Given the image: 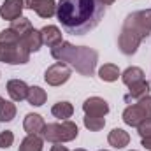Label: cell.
Segmentation results:
<instances>
[{
	"label": "cell",
	"instance_id": "3",
	"mask_svg": "<svg viewBox=\"0 0 151 151\" xmlns=\"http://www.w3.org/2000/svg\"><path fill=\"white\" fill-rule=\"evenodd\" d=\"M51 56L56 62H63L70 65L81 76H93L99 62V53L86 46H74L70 42H62L51 47Z\"/></svg>",
	"mask_w": 151,
	"mask_h": 151
},
{
	"label": "cell",
	"instance_id": "27",
	"mask_svg": "<svg viewBox=\"0 0 151 151\" xmlns=\"http://www.w3.org/2000/svg\"><path fill=\"white\" fill-rule=\"evenodd\" d=\"M142 148H146L148 151H151V137H146V139H142Z\"/></svg>",
	"mask_w": 151,
	"mask_h": 151
},
{
	"label": "cell",
	"instance_id": "26",
	"mask_svg": "<svg viewBox=\"0 0 151 151\" xmlns=\"http://www.w3.org/2000/svg\"><path fill=\"white\" fill-rule=\"evenodd\" d=\"M137 132H139V135H141L142 139L151 137V118H146V119L137 127Z\"/></svg>",
	"mask_w": 151,
	"mask_h": 151
},
{
	"label": "cell",
	"instance_id": "21",
	"mask_svg": "<svg viewBox=\"0 0 151 151\" xmlns=\"http://www.w3.org/2000/svg\"><path fill=\"white\" fill-rule=\"evenodd\" d=\"M119 76H121V72H119L118 65H114V63H106L99 69V77L106 83H114Z\"/></svg>",
	"mask_w": 151,
	"mask_h": 151
},
{
	"label": "cell",
	"instance_id": "30",
	"mask_svg": "<svg viewBox=\"0 0 151 151\" xmlns=\"http://www.w3.org/2000/svg\"><path fill=\"white\" fill-rule=\"evenodd\" d=\"M74 151H86V150H83V148H77V150H74Z\"/></svg>",
	"mask_w": 151,
	"mask_h": 151
},
{
	"label": "cell",
	"instance_id": "22",
	"mask_svg": "<svg viewBox=\"0 0 151 151\" xmlns=\"http://www.w3.org/2000/svg\"><path fill=\"white\" fill-rule=\"evenodd\" d=\"M16 118V106L11 100H2L0 102V121L9 123Z\"/></svg>",
	"mask_w": 151,
	"mask_h": 151
},
{
	"label": "cell",
	"instance_id": "23",
	"mask_svg": "<svg viewBox=\"0 0 151 151\" xmlns=\"http://www.w3.org/2000/svg\"><path fill=\"white\" fill-rule=\"evenodd\" d=\"M9 28H12L19 37H23L25 34H28L34 27H32V21L28 19V18H18V19H14V21H11V27Z\"/></svg>",
	"mask_w": 151,
	"mask_h": 151
},
{
	"label": "cell",
	"instance_id": "15",
	"mask_svg": "<svg viewBox=\"0 0 151 151\" xmlns=\"http://www.w3.org/2000/svg\"><path fill=\"white\" fill-rule=\"evenodd\" d=\"M107 142H109L113 148H116V150H121V148L128 146L130 135H128V132H125L123 128H113V130L109 132V135H107Z\"/></svg>",
	"mask_w": 151,
	"mask_h": 151
},
{
	"label": "cell",
	"instance_id": "12",
	"mask_svg": "<svg viewBox=\"0 0 151 151\" xmlns=\"http://www.w3.org/2000/svg\"><path fill=\"white\" fill-rule=\"evenodd\" d=\"M28 84L21 79H11L7 83V93L9 97L14 100V102H21V100H27V95H28Z\"/></svg>",
	"mask_w": 151,
	"mask_h": 151
},
{
	"label": "cell",
	"instance_id": "31",
	"mask_svg": "<svg viewBox=\"0 0 151 151\" xmlns=\"http://www.w3.org/2000/svg\"><path fill=\"white\" fill-rule=\"evenodd\" d=\"M2 100H4V99H2V97H0V102H2Z\"/></svg>",
	"mask_w": 151,
	"mask_h": 151
},
{
	"label": "cell",
	"instance_id": "14",
	"mask_svg": "<svg viewBox=\"0 0 151 151\" xmlns=\"http://www.w3.org/2000/svg\"><path fill=\"white\" fill-rule=\"evenodd\" d=\"M40 35H42V44H46L47 47H55L58 44L63 42V34L58 27L55 25H47L40 30Z\"/></svg>",
	"mask_w": 151,
	"mask_h": 151
},
{
	"label": "cell",
	"instance_id": "17",
	"mask_svg": "<svg viewBox=\"0 0 151 151\" xmlns=\"http://www.w3.org/2000/svg\"><path fill=\"white\" fill-rule=\"evenodd\" d=\"M23 42H25V46L30 49V53L34 51H39L40 49V46H42V35H40V30H35V28H32L28 34H25L23 35Z\"/></svg>",
	"mask_w": 151,
	"mask_h": 151
},
{
	"label": "cell",
	"instance_id": "20",
	"mask_svg": "<svg viewBox=\"0 0 151 151\" xmlns=\"http://www.w3.org/2000/svg\"><path fill=\"white\" fill-rule=\"evenodd\" d=\"M121 81L130 86V84H135L139 81H144V70L141 67H128L123 74H121Z\"/></svg>",
	"mask_w": 151,
	"mask_h": 151
},
{
	"label": "cell",
	"instance_id": "19",
	"mask_svg": "<svg viewBox=\"0 0 151 151\" xmlns=\"http://www.w3.org/2000/svg\"><path fill=\"white\" fill-rule=\"evenodd\" d=\"M46 99H47V95H46V91H44L40 86H30V88H28L27 100H28L30 106H34V107H40V106L46 102Z\"/></svg>",
	"mask_w": 151,
	"mask_h": 151
},
{
	"label": "cell",
	"instance_id": "5",
	"mask_svg": "<svg viewBox=\"0 0 151 151\" xmlns=\"http://www.w3.org/2000/svg\"><path fill=\"white\" fill-rule=\"evenodd\" d=\"M30 60V49L23 39L16 42H0V62L9 65H23Z\"/></svg>",
	"mask_w": 151,
	"mask_h": 151
},
{
	"label": "cell",
	"instance_id": "1",
	"mask_svg": "<svg viewBox=\"0 0 151 151\" xmlns=\"http://www.w3.org/2000/svg\"><path fill=\"white\" fill-rule=\"evenodd\" d=\"M106 7L97 0H60L56 4V18L70 35L91 32L102 21Z\"/></svg>",
	"mask_w": 151,
	"mask_h": 151
},
{
	"label": "cell",
	"instance_id": "6",
	"mask_svg": "<svg viewBox=\"0 0 151 151\" xmlns=\"http://www.w3.org/2000/svg\"><path fill=\"white\" fill-rule=\"evenodd\" d=\"M70 67L63 62H56L53 63L51 67L46 69L44 72V81L49 84V86H62L63 83H67L70 79Z\"/></svg>",
	"mask_w": 151,
	"mask_h": 151
},
{
	"label": "cell",
	"instance_id": "11",
	"mask_svg": "<svg viewBox=\"0 0 151 151\" xmlns=\"http://www.w3.org/2000/svg\"><path fill=\"white\" fill-rule=\"evenodd\" d=\"M44 127H46V123H44V118L40 114L30 113L23 119V128L28 135H42Z\"/></svg>",
	"mask_w": 151,
	"mask_h": 151
},
{
	"label": "cell",
	"instance_id": "28",
	"mask_svg": "<svg viewBox=\"0 0 151 151\" xmlns=\"http://www.w3.org/2000/svg\"><path fill=\"white\" fill-rule=\"evenodd\" d=\"M49 151H69V150H67L65 146H62V144H55V146H53Z\"/></svg>",
	"mask_w": 151,
	"mask_h": 151
},
{
	"label": "cell",
	"instance_id": "32",
	"mask_svg": "<svg viewBox=\"0 0 151 151\" xmlns=\"http://www.w3.org/2000/svg\"><path fill=\"white\" fill-rule=\"evenodd\" d=\"M100 151H107V150H100Z\"/></svg>",
	"mask_w": 151,
	"mask_h": 151
},
{
	"label": "cell",
	"instance_id": "8",
	"mask_svg": "<svg viewBox=\"0 0 151 151\" xmlns=\"http://www.w3.org/2000/svg\"><path fill=\"white\" fill-rule=\"evenodd\" d=\"M25 7L37 12L40 18H53L56 14V2L55 0H25Z\"/></svg>",
	"mask_w": 151,
	"mask_h": 151
},
{
	"label": "cell",
	"instance_id": "4",
	"mask_svg": "<svg viewBox=\"0 0 151 151\" xmlns=\"http://www.w3.org/2000/svg\"><path fill=\"white\" fill-rule=\"evenodd\" d=\"M79 134V128L74 121L63 119L62 123H49L42 130V139L53 144H62V142H70L74 141Z\"/></svg>",
	"mask_w": 151,
	"mask_h": 151
},
{
	"label": "cell",
	"instance_id": "13",
	"mask_svg": "<svg viewBox=\"0 0 151 151\" xmlns=\"http://www.w3.org/2000/svg\"><path fill=\"white\" fill-rule=\"evenodd\" d=\"M128 88H130V90H128V93L125 95V102H127V104H135L139 99L150 95L151 86H150V83L144 79V81H139V83H135V84H130Z\"/></svg>",
	"mask_w": 151,
	"mask_h": 151
},
{
	"label": "cell",
	"instance_id": "16",
	"mask_svg": "<svg viewBox=\"0 0 151 151\" xmlns=\"http://www.w3.org/2000/svg\"><path fill=\"white\" fill-rule=\"evenodd\" d=\"M51 114L55 116V118H58V119H69L72 114H74V106L70 104V102H67V100H63V102H56L53 107H51Z\"/></svg>",
	"mask_w": 151,
	"mask_h": 151
},
{
	"label": "cell",
	"instance_id": "29",
	"mask_svg": "<svg viewBox=\"0 0 151 151\" xmlns=\"http://www.w3.org/2000/svg\"><path fill=\"white\" fill-rule=\"evenodd\" d=\"M97 2H99V4H102V5L106 7V5H111V4H114L116 0H97Z\"/></svg>",
	"mask_w": 151,
	"mask_h": 151
},
{
	"label": "cell",
	"instance_id": "9",
	"mask_svg": "<svg viewBox=\"0 0 151 151\" xmlns=\"http://www.w3.org/2000/svg\"><path fill=\"white\" fill-rule=\"evenodd\" d=\"M83 111L86 116H106L109 113V104L100 97H90L83 102Z\"/></svg>",
	"mask_w": 151,
	"mask_h": 151
},
{
	"label": "cell",
	"instance_id": "18",
	"mask_svg": "<svg viewBox=\"0 0 151 151\" xmlns=\"http://www.w3.org/2000/svg\"><path fill=\"white\" fill-rule=\"evenodd\" d=\"M42 146H44V139L40 135H27L21 141L18 151H42Z\"/></svg>",
	"mask_w": 151,
	"mask_h": 151
},
{
	"label": "cell",
	"instance_id": "7",
	"mask_svg": "<svg viewBox=\"0 0 151 151\" xmlns=\"http://www.w3.org/2000/svg\"><path fill=\"white\" fill-rule=\"evenodd\" d=\"M23 9H25V0H4L0 5V16L2 19L14 21L21 18Z\"/></svg>",
	"mask_w": 151,
	"mask_h": 151
},
{
	"label": "cell",
	"instance_id": "24",
	"mask_svg": "<svg viewBox=\"0 0 151 151\" xmlns=\"http://www.w3.org/2000/svg\"><path fill=\"white\" fill-rule=\"evenodd\" d=\"M83 123L90 132H99L106 127V118H102V116H86L84 114Z\"/></svg>",
	"mask_w": 151,
	"mask_h": 151
},
{
	"label": "cell",
	"instance_id": "10",
	"mask_svg": "<svg viewBox=\"0 0 151 151\" xmlns=\"http://www.w3.org/2000/svg\"><path fill=\"white\" fill-rule=\"evenodd\" d=\"M146 118H148V114H146V111L142 109V106H141L139 102L128 106V107L123 111V121H125L128 127H135V128H137Z\"/></svg>",
	"mask_w": 151,
	"mask_h": 151
},
{
	"label": "cell",
	"instance_id": "2",
	"mask_svg": "<svg viewBox=\"0 0 151 151\" xmlns=\"http://www.w3.org/2000/svg\"><path fill=\"white\" fill-rule=\"evenodd\" d=\"M151 34V9L135 11L127 16L123 21L119 37H118V47L123 55L130 56L137 51L141 42Z\"/></svg>",
	"mask_w": 151,
	"mask_h": 151
},
{
	"label": "cell",
	"instance_id": "25",
	"mask_svg": "<svg viewBox=\"0 0 151 151\" xmlns=\"http://www.w3.org/2000/svg\"><path fill=\"white\" fill-rule=\"evenodd\" d=\"M12 142H14V134L11 130L0 132V148H11Z\"/></svg>",
	"mask_w": 151,
	"mask_h": 151
}]
</instances>
